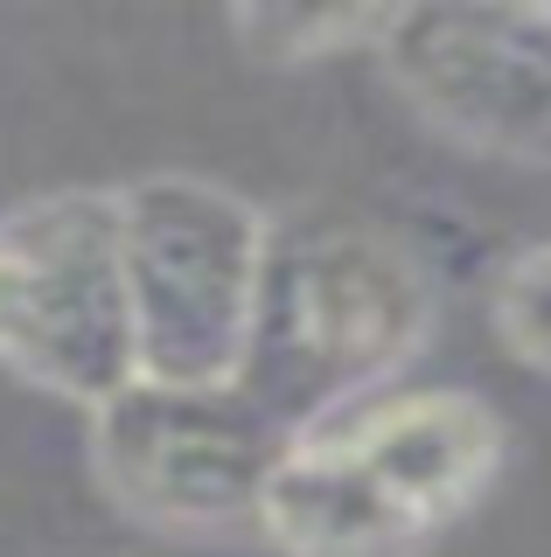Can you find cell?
<instances>
[{"mask_svg": "<svg viewBox=\"0 0 551 557\" xmlns=\"http://www.w3.org/2000/svg\"><path fill=\"white\" fill-rule=\"evenodd\" d=\"M280 223L210 174H140L119 188L126 300L147 383H237Z\"/></svg>", "mask_w": 551, "mask_h": 557, "instance_id": "cell-2", "label": "cell"}, {"mask_svg": "<svg viewBox=\"0 0 551 557\" xmlns=\"http://www.w3.org/2000/svg\"><path fill=\"white\" fill-rule=\"evenodd\" d=\"M377 63L454 147L551 168V8H399Z\"/></svg>", "mask_w": 551, "mask_h": 557, "instance_id": "cell-5", "label": "cell"}, {"mask_svg": "<svg viewBox=\"0 0 551 557\" xmlns=\"http://www.w3.org/2000/svg\"><path fill=\"white\" fill-rule=\"evenodd\" d=\"M0 370L84 418L140 383L119 188H42L0 209Z\"/></svg>", "mask_w": 551, "mask_h": 557, "instance_id": "cell-3", "label": "cell"}, {"mask_svg": "<svg viewBox=\"0 0 551 557\" xmlns=\"http://www.w3.org/2000/svg\"><path fill=\"white\" fill-rule=\"evenodd\" d=\"M489 327L510 362L551 376V237L524 244L489 286Z\"/></svg>", "mask_w": 551, "mask_h": 557, "instance_id": "cell-8", "label": "cell"}, {"mask_svg": "<svg viewBox=\"0 0 551 557\" xmlns=\"http://www.w3.org/2000/svg\"><path fill=\"white\" fill-rule=\"evenodd\" d=\"M426 335L433 278L391 231L356 216L280 223L237 383L294 440H307L399 391Z\"/></svg>", "mask_w": 551, "mask_h": 557, "instance_id": "cell-1", "label": "cell"}, {"mask_svg": "<svg viewBox=\"0 0 551 557\" xmlns=\"http://www.w3.org/2000/svg\"><path fill=\"white\" fill-rule=\"evenodd\" d=\"M399 8H231L223 28L252 63L307 70L329 57H377Z\"/></svg>", "mask_w": 551, "mask_h": 557, "instance_id": "cell-7", "label": "cell"}, {"mask_svg": "<svg viewBox=\"0 0 551 557\" xmlns=\"http://www.w3.org/2000/svg\"><path fill=\"white\" fill-rule=\"evenodd\" d=\"M258 536L280 557H426L446 522L356 432V418H342L286 446Z\"/></svg>", "mask_w": 551, "mask_h": 557, "instance_id": "cell-6", "label": "cell"}, {"mask_svg": "<svg viewBox=\"0 0 551 557\" xmlns=\"http://www.w3.org/2000/svg\"><path fill=\"white\" fill-rule=\"evenodd\" d=\"M98 487L168 536H258L294 432L245 383H133L84 418Z\"/></svg>", "mask_w": 551, "mask_h": 557, "instance_id": "cell-4", "label": "cell"}]
</instances>
